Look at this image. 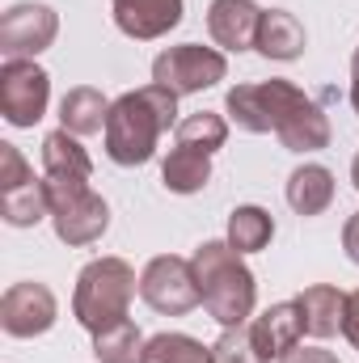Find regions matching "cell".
<instances>
[{"instance_id": "obj_1", "label": "cell", "mask_w": 359, "mask_h": 363, "mask_svg": "<svg viewBox=\"0 0 359 363\" xmlns=\"http://www.w3.org/2000/svg\"><path fill=\"white\" fill-rule=\"evenodd\" d=\"M174 114H178V93L161 89V85L123 93L106 118V157L114 165L153 161L157 140H161V131H170Z\"/></svg>"}, {"instance_id": "obj_2", "label": "cell", "mask_w": 359, "mask_h": 363, "mask_svg": "<svg viewBox=\"0 0 359 363\" xmlns=\"http://www.w3.org/2000/svg\"><path fill=\"white\" fill-rule=\"evenodd\" d=\"M199 291L207 313L228 330V325H245V317L254 313V274L245 271L241 254L228 241H207L194 250L190 258Z\"/></svg>"}, {"instance_id": "obj_3", "label": "cell", "mask_w": 359, "mask_h": 363, "mask_svg": "<svg viewBox=\"0 0 359 363\" xmlns=\"http://www.w3.org/2000/svg\"><path fill=\"white\" fill-rule=\"evenodd\" d=\"M136 296V271L123 258H97L89 262L77 279V296H72V313L77 321L101 334L106 325L127 317V304Z\"/></svg>"}, {"instance_id": "obj_4", "label": "cell", "mask_w": 359, "mask_h": 363, "mask_svg": "<svg viewBox=\"0 0 359 363\" xmlns=\"http://www.w3.org/2000/svg\"><path fill=\"white\" fill-rule=\"evenodd\" d=\"M47 199L55 233L68 245H93L110 224V207L89 190V182H47Z\"/></svg>"}, {"instance_id": "obj_5", "label": "cell", "mask_w": 359, "mask_h": 363, "mask_svg": "<svg viewBox=\"0 0 359 363\" xmlns=\"http://www.w3.org/2000/svg\"><path fill=\"white\" fill-rule=\"evenodd\" d=\"M309 97L287 85V81H258V85H237L228 93V114L241 131H275L304 106Z\"/></svg>"}, {"instance_id": "obj_6", "label": "cell", "mask_w": 359, "mask_h": 363, "mask_svg": "<svg viewBox=\"0 0 359 363\" xmlns=\"http://www.w3.org/2000/svg\"><path fill=\"white\" fill-rule=\"evenodd\" d=\"M0 211L13 228H30L43 216H51L47 182L34 178V169L13 144H0Z\"/></svg>"}, {"instance_id": "obj_7", "label": "cell", "mask_w": 359, "mask_h": 363, "mask_svg": "<svg viewBox=\"0 0 359 363\" xmlns=\"http://www.w3.org/2000/svg\"><path fill=\"white\" fill-rule=\"evenodd\" d=\"M228 64L220 51L211 47H199V43H182V47H170L157 55L153 64V85L170 93H199V89H211L216 81H224Z\"/></svg>"}, {"instance_id": "obj_8", "label": "cell", "mask_w": 359, "mask_h": 363, "mask_svg": "<svg viewBox=\"0 0 359 363\" xmlns=\"http://www.w3.org/2000/svg\"><path fill=\"white\" fill-rule=\"evenodd\" d=\"M140 296L157 313H165V317H182V313H190V308L203 304L194 267L186 258H174V254H161V258H153L144 267V274H140Z\"/></svg>"}, {"instance_id": "obj_9", "label": "cell", "mask_w": 359, "mask_h": 363, "mask_svg": "<svg viewBox=\"0 0 359 363\" xmlns=\"http://www.w3.org/2000/svg\"><path fill=\"white\" fill-rule=\"evenodd\" d=\"M47 97H51V81L38 64L4 60V68H0V114L13 127H34L47 114Z\"/></svg>"}, {"instance_id": "obj_10", "label": "cell", "mask_w": 359, "mask_h": 363, "mask_svg": "<svg viewBox=\"0 0 359 363\" xmlns=\"http://www.w3.org/2000/svg\"><path fill=\"white\" fill-rule=\"evenodd\" d=\"M55 30H60V21L47 4H13L0 17V51H4V60L38 55L51 47Z\"/></svg>"}, {"instance_id": "obj_11", "label": "cell", "mask_w": 359, "mask_h": 363, "mask_svg": "<svg viewBox=\"0 0 359 363\" xmlns=\"http://www.w3.org/2000/svg\"><path fill=\"white\" fill-rule=\"evenodd\" d=\"M0 325L13 338H34L55 325V296L43 283H13L0 296Z\"/></svg>"}, {"instance_id": "obj_12", "label": "cell", "mask_w": 359, "mask_h": 363, "mask_svg": "<svg viewBox=\"0 0 359 363\" xmlns=\"http://www.w3.org/2000/svg\"><path fill=\"white\" fill-rule=\"evenodd\" d=\"M258 26H263V9L254 0H211V9H207V34L224 51L254 47L258 43Z\"/></svg>"}, {"instance_id": "obj_13", "label": "cell", "mask_w": 359, "mask_h": 363, "mask_svg": "<svg viewBox=\"0 0 359 363\" xmlns=\"http://www.w3.org/2000/svg\"><path fill=\"white\" fill-rule=\"evenodd\" d=\"M114 21L127 38H161L182 21V0H114Z\"/></svg>"}, {"instance_id": "obj_14", "label": "cell", "mask_w": 359, "mask_h": 363, "mask_svg": "<svg viewBox=\"0 0 359 363\" xmlns=\"http://www.w3.org/2000/svg\"><path fill=\"white\" fill-rule=\"evenodd\" d=\"M300 334H304V321H300L296 300H292V304H275V308H267L263 317L250 321V338H254L258 355H263L267 363L283 359V355L300 342Z\"/></svg>"}, {"instance_id": "obj_15", "label": "cell", "mask_w": 359, "mask_h": 363, "mask_svg": "<svg viewBox=\"0 0 359 363\" xmlns=\"http://www.w3.org/2000/svg\"><path fill=\"white\" fill-rule=\"evenodd\" d=\"M296 308H300V321H304V334L313 338H330L343 330V308H347V296L330 283H317V287H304L296 296Z\"/></svg>"}, {"instance_id": "obj_16", "label": "cell", "mask_w": 359, "mask_h": 363, "mask_svg": "<svg viewBox=\"0 0 359 363\" xmlns=\"http://www.w3.org/2000/svg\"><path fill=\"white\" fill-rule=\"evenodd\" d=\"M89 152L77 144L72 131H51L43 140V178L47 182H89Z\"/></svg>"}, {"instance_id": "obj_17", "label": "cell", "mask_w": 359, "mask_h": 363, "mask_svg": "<svg viewBox=\"0 0 359 363\" xmlns=\"http://www.w3.org/2000/svg\"><path fill=\"white\" fill-rule=\"evenodd\" d=\"M287 203L296 216H321L334 203V174L326 165H300L287 178Z\"/></svg>"}, {"instance_id": "obj_18", "label": "cell", "mask_w": 359, "mask_h": 363, "mask_svg": "<svg viewBox=\"0 0 359 363\" xmlns=\"http://www.w3.org/2000/svg\"><path fill=\"white\" fill-rule=\"evenodd\" d=\"M267 60H296L304 51V26L283 13V9H270L263 13V26H258V43H254Z\"/></svg>"}, {"instance_id": "obj_19", "label": "cell", "mask_w": 359, "mask_h": 363, "mask_svg": "<svg viewBox=\"0 0 359 363\" xmlns=\"http://www.w3.org/2000/svg\"><path fill=\"white\" fill-rule=\"evenodd\" d=\"M60 118H64V131H72V135H93V131L106 127V118H110V101H106L97 89L81 85V89H72L68 97H64Z\"/></svg>"}, {"instance_id": "obj_20", "label": "cell", "mask_w": 359, "mask_h": 363, "mask_svg": "<svg viewBox=\"0 0 359 363\" xmlns=\"http://www.w3.org/2000/svg\"><path fill=\"white\" fill-rule=\"evenodd\" d=\"M270 237H275V220H270L263 207H237L228 216V245L237 254H258L267 250Z\"/></svg>"}, {"instance_id": "obj_21", "label": "cell", "mask_w": 359, "mask_h": 363, "mask_svg": "<svg viewBox=\"0 0 359 363\" xmlns=\"http://www.w3.org/2000/svg\"><path fill=\"white\" fill-rule=\"evenodd\" d=\"M93 355L101 363H136L144 355V338H140L136 321L123 317V321L106 325L101 334H93Z\"/></svg>"}, {"instance_id": "obj_22", "label": "cell", "mask_w": 359, "mask_h": 363, "mask_svg": "<svg viewBox=\"0 0 359 363\" xmlns=\"http://www.w3.org/2000/svg\"><path fill=\"white\" fill-rule=\"evenodd\" d=\"M161 178H165V186H170L174 194H194V190H203L207 178H211V161H207L203 152L174 148V152L165 157V165H161Z\"/></svg>"}, {"instance_id": "obj_23", "label": "cell", "mask_w": 359, "mask_h": 363, "mask_svg": "<svg viewBox=\"0 0 359 363\" xmlns=\"http://www.w3.org/2000/svg\"><path fill=\"white\" fill-rule=\"evenodd\" d=\"M140 363H216V351L194 342L190 334H157L144 342Z\"/></svg>"}, {"instance_id": "obj_24", "label": "cell", "mask_w": 359, "mask_h": 363, "mask_svg": "<svg viewBox=\"0 0 359 363\" xmlns=\"http://www.w3.org/2000/svg\"><path fill=\"white\" fill-rule=\"evenodd\" d=\"M228 140V123L211 110H199V114H186L178 123V148H190V152H203L211 157L220 144Z\"/></svg>"}, {"instance_id": "obj_25", "label": "cell", "mask_w": 359, "mask_h": 363, "mask_svg": "<svg viewBox=\"0 0 359 363\" xmlns=\"http://www.w3.org/2000/svg\"><path fill=\"white\" fill-rule=\"evenodd\" d=\"M211 351H216V363H267L258 355L254 338H250V325H228L224 338H220Z\"/></svg>"}, {"instance_id": "obj_26", "label": "cell", "mask_w": 359, "mask_h": 363, "mask_svg": "<svg viewBox=\"0 0 359 363\" xmlns=\"http://www.w3.org/2000/svg\"><path fill=\"white\" fill-rule=\"evenodd\" d=\"M343 334H347V342L359 351V291L347 296V308H343Z\"/></svg>"}, {"instance_id": "obj_27", "label": "cell", "mask_w": 359, "mask_h": 363, "mask_svg": "<svg viewBox=\"0 0 359 363\" xmlns=\"http://www.w3.org/2000/svg\"><path fill=\"white\" fill-rule=\"evenodd\" d=\"M279 363H338V359L330 351H321V347H292Z\"/></svg>"}, {"instance_id": "obj_28", "label": "cell", "mask_w": 359, "mask_h": 363, "mask_svg": "<svg viewBox=\"0 0 359 363\" xmlns=\"http://www.w3.org/2000/svg\"><path fill=\"white\" fill-rule=\"evenodd\" d=\"M343 250H347V258L359 267V211L347 220V228H343Z\"/></svg>"}, {"instance_id": "obj_29", "label": "cell", "mask_w": 359, "mask_h": 363, "mask_svg": "<svg viewBox=\"0 0 359 363\" xmlns=\"http://www.w3.org/2000/svg\"><path fill=\"white\" fill-rule=\"evenodd\" d=\"M351 178H355V190H359V157H355V165H351Z\"/></svg>"}]
</instances>
